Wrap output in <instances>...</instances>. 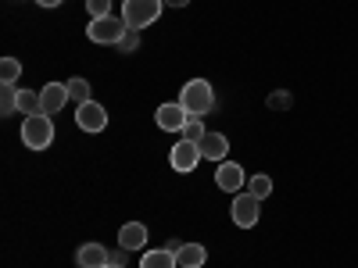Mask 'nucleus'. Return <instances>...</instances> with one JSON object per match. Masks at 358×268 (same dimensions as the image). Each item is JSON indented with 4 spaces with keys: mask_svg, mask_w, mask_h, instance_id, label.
<instances>
[{
    "mask_svg": "<svg viewBox=\"0 0 358 268\" xmlns=\"http://www.w3.org/2000/svg\"><path fill=\"white\" fill-rule=\"evenodd\" d=\"M169 161H172L176 172H194L197 161H201V147L194 140H179L172 151H169Z\"/></svg>",
    "mask_w": 358,
    "mask_h": 268,
    "instance_id": "obj_8",
    "label": "nucleus"
},
{
    "mask_svg": "<svg viewBox=\"0 0 358 268\" xmlns=\"http://www.w3.org/2000/svg\"><path fill=\"white\" fill-rule=\"evenodd\" d=\"M248 193H255L258 200H265L268 193H273V179H268V175H251V186H248Z\"/></svg>",
    "mask_w": 358,
    "mask_h": 268,
    "instance_id": "obj_21",
    "label": "nucleus"
},
{
    "mask_svg": "<svg viewBox=\"0 0 358 268\" xmlns=\"http://www.w3.org/2000/svg\"><path fill=\"white\" fill-rule=\"evenodd\" d=\"M126 33H129V25H126V18H122V15L90 18V25H86V36L94 40V43H104V47H118Z\"/></svg>",
    "mask_w": 358,
    "mask_h": 268,
    "instance_id": "obj_2",
    "label": "nucleus"
},
{
    "mask_svg": "<svg viewBox=\"0 0 358 268\" xmlns=\"http://www.w3.org/2000/svg\"><path fill=\"white\" fill-rule=\"evenodd\" d=\"M36 4H40V8H57L62 0H36Z\"/></svg>",
    "mask_w": 358,
    "mask_h": 268,
    "instance_id": "obj_27",
    "label": "nucleus"
},
{
    "mask_svg": "<svg viewBox=\"0 0 358 268\" xmlns=\"http://www.w3.org/2000/svg\"><path fill=\"white\" fill-rule=\"evenodd\" d=\"M18 111V86H0V114Z\"/></svg>",
    "mask_w": 358,
    "mask_h": 268,
    "instance_id": "obj_18",
    "label": "nucleus"
},
{
    "mask_svg": "<svg viewBox=\"0 0 358 268\" xmlns=\"http://www.w3.org/2000/svg\"><path fill=\"white\" fill-rule=\"evenodd\" d=\"M22 143L29 147V151H47V147L54 143V122L50 114H29L22 122Z\"/></svg>",
    "mask_w": 358,
    "mask_h": 268,
    "instance_id": "obj_3",
    "label": "nucleus"
},
{
    "mask_svg": "<svg viewBox=\"0 0 358 268\" xmlns=\"http://www.w3.org/2000/svg\"><path fill=\"white\" fill-rule=\"evenodd\" d=\"M190 0H165V8H187Z\"/></svg>",
    "mask_w": 358,
    "mask_h": 268,
    "instance_id": "obj_26",
    "label": "nucleus"
},
{
    "mask_svg": "<svg viewBox=\"0 0 358 268\" xmlns=\"http://www.w3.org/2000/svg\"><path fill=\"white\" fill-rule=\"evenodd\" d=\"M76 126L83 133H104L108 129V107L97 104V100H86L76 107Z\"/></svg>",
    "mask_w": 358,
    "mask_h": 268,
    "instance_id": "obj_5",
    "label": "nucleus"
},
{
    "mask_svg": "<svg viewBox=\"0 0 358 268\" xmlns=\"http://www.w3.org/2000/svg\"><path fill=\"white\" fill-rule=\"evenodd\" d=\"M258 204H262V200H258L255 193H236V197H233V222L241 225V229H255V225H258V215H262Z\"/></svg>",
    "mask_w": 358,
    "mask_h": 268,
    "instance_id": "obj_7",
    "label": "nucleus"
},
{
    "mask_svg": "<svg viewBox=\"0 0 358 268\" xmlns=\"http://www.w3.org/2000/svg\"><path fill=\"white\" fill-rule=\"evenodd\" d=\"M126 254H129V251H115L111 261H115V265H126Z\"/></svg>",
    "mask_w": 358,
    "mask_h": 268,
    "instance_id": "obj_25",
    "label": "nucleus"
},
{
    "mask_svg": "<svg viewBox=\"0 0 358 268\" xmlns=\"http://www.w3.org/2000/svg\"><path fill=\"white\" fill-rule=\"evenodd\" d=\"M248 183V175H244V165H236V161H219L215 168V186L222 193H241Z\"/></svg>",
    "mask_w": 358,
    "mask_h": 268,
    "instance_id": "obj_6",
    "label": "nucleus"
},
{
    "mask_svg": "<svg viewBox=\"0 0 358 268\" xmlns=\"http://www.w3.org/2000/svg\"><path fill=\"white\" fill-rule=\"evenodd\" d=\"M179 104L187 107V114L204 118L208 111L215 107V89H212V82H208V79H190L183 89H179Z\"/></svg>",
    "mask_w": 358,
    "mask_h": 268,
    "instance_id": "obj_1",
    "label": "nucleus"
},
{
    "mask_svg": "<svg viewBox=\"0 0 358 268\" xmlns=\"http://www.w3.org/2000/svg\"><path fill=\"white\" fill-rule=\"evenodd\" d=\"M18 111L29 118V114H43V100L40 94H33V89H18Z\"/></svg>",
    "mask_w": 358,
    "mask_h": 268,
    "instance_id": "obj_16",
    "label": "nucleus"
},
{
    "mask_svg": "<svg viewBox=\"0 0 358 268\" xmlns=\"http://www.w3.org/2000/svg\"><path fill=\"white\" fill-rule=\"evenodd\" d=\"M104 268H126V265H115V261H108V265H104Z\"/></svg>",
    "mask_w": 358,
    "mask_h": 268,
    "instance_id": "obj_28",
    "label": "nucleus"
},
{
    "mask_svg": "<svg viewBox=\"0 0 358 268\" xmlns=\"http://www.w3.org/2000/svg\"><path fill=\"white\" fill-rule=\"evenodd\" d=\"M18 79H22V61L18 57H4L0 61V86H18Z\"/></svg>",
    "mask_w": 358,
    "mask_h": 268,
    "instance_id": "obj_17",
    "label": "nucleus"
},
{
    "mask_svg": "<svg viewBox=\"0 0 358 268\" xmlns=\"http://www.w3.org/2000/svg\"><path fill=\"white\" fill-rule=\"evenodd\" d=\"M294 104V97L290 94H268V107H276V111H287Z\"/></svg>",
    "mask_w": 358,
    "mask_h": 268,
    "instance_id": "obj_24",
    "label": "nucleus"
},
{
    "mask_svg": "<svg viewBox=\"0 0 358 268\" xmlns=\"http://www.w3.org/2000/svg\"><path fill=\"white\" fill-rule=\"evenodd\" d=\"M118 50H122V54H133V50H140V33H136V29H129V33L122 36V43H118Z\"/></svg>",
    "mask_w": 358,
    "mask_h": 268,
    "instance_id": "obj_23",
    "label": "nucleus"
},
{
    "mask_svg": "<svg viewBox=\"0 0 358 268\" xmlns=\"http://www.w3.org/2000/svg\"><path fill=\"white\" fill-rule=\"evenodd\" d=\"M40 100H43V114H57L72 97H69V82H47L43 89H40Z\"/></svg>",
    "mask_w": 358,
    "mask_h": 268,
    "instance_id": "obj_10",
    "label": "nucleus"
},
{
    "mask_svg": "<svg viewBox=\"0 0 358 268\" xmlns=\"http://www.w3.org/2000/svg\"><path fill=\"white\" fill-rule=\"evenodd\" d=\"M176 261H179V268H201L208 261V251L201 244H183L176 251Z\"/></svg>",
    "mask_w": 358,
    "mask_h": 268,
    "instance_id": "obj_14",
    "label": "nucleus"
},
{
    "mask_svg": "<svg viewBox=\"0 0 358 268\" xmlns=\"http://www.w3.org/2000/svg\"><path fill=\"white\" fill-rule=\"evenodd\" d=\"M162 8H165V0H122V18H126L129 29L140 33V29H147L151 22H158Z\"/></svg>",
    "mask_w": 358,
    "mask_h": 268,
    "instance_id": "obj_4",
    "label": "nucleus"
},
{
    "mask_svg": "<svg viewBox=\"0 0 358 268\" xmlns=\"http://www.w3.org/2000/svg\"><path fill=\"white\" fill-rule=\"evenodd\" d=\"M108 261H111V254H108L104 244H83L76 251V265L79 268H104Z\"/></svg>",
    "mask_w": 358,
    "mask_h": 268,
    "instance_id": "obj_11",
    "label": "nucleus"
},
{
    "mask_svg": "<svg viewBox=\"0 0 358 268\" xmlns=\"http://www.w3.org/2000/svg\"><path fill=\"white\" fill-rule=\"evenodd\" d=\"M197 147H201V158L215 161V165H219V161H226V154H229V140H226L222 133H208Z\"/></svg>",
    "mask_w": 358,
    "mask_h": 268,
    "instance_id": "obj_13",
    "label": "nucleus"
},
{
    "mask_svg": "<svg viewBox=\"0 0 358 268\" xmlns=\"http://www.w3.org/2000/svg\"><path fill=\"white\" fill-rule=\"evenodd\" d=\"M187 107L183 104H162L158 111H155V122H158V129H165V133H183V126H187Z\"/></svg>",
    "mask_w": 358,
    "mask_h": 268,
    "instance_id": "obj_9",
    "label": "nucleus"
},
{
    "mask_svg": "<svg viewBox=\"0 0 358 268\" xmlns=\"http://www.w3.org/2000/svg\"><path fill=\"white\" fill-rule=\"evenodd\" d=\"M143 244H147V225L143 222H126L118 229V247L122 251H143Z\"/></svg>",
    "mask_w": 358,
    "mask_h": 268,
    "instance_id": "obj_12",
    "label": "nucleus"
},
{
    "mask_svg": "<svg viewBox=\"0 0 358 268\" xmlns=\"http://www.w3.org/2000/svg\"><path fill=\"white\" fill-rule=\"evenodd\" d=\"M208 136V129H204V118H187V126H183V140H194V143H201Z\"/></svg>",
    "mask_w": 358,
    "mask_h": 268,
    "instance_id": "obj_20",
    "label": "nucleus"
},
{
    "mask_svg": "<svg viewBox=\"0 0 358 268\" xmlns=\"http://www.w3.org/2000/svg\"><path fill=\"white\" fill-rule=\"evenodd\" d=\"M86 11H90V18H104V15H111V0H86Z\"/></svg>",
    "mask_w": 358,
    "mask_h": 268,
    "instance_id": "obj_22",
    "label": "nucleus"
},
{
    "mask_svg": "<svg viewBox=\"0 0 358 268\" xmlns=\"http://www.w3.org/2000/svg\"><path fill=\"white\" fill-rule=\"evenodd\" d=\"M140 268H179V261L169 247H162V251H147L140 258Z\"/></svg>",
    "mask_w": 358,
    "mask_h": 268,
    "instance_id": "obj_15",
    "label": "nucleus"
},
{
    "mask_svg": "<svg viewBox=\"0 0 358 268\" xmlns=\"http://www.w3.org/2000/svg\"><path fill=\"white\" fill-rule=\"evenodd\" d=\"M69 97L76 100V107H79V104H86V100H94V97H90V82H86V79H79V75H76V79H69Z\"/></svg>",
    "mask_w": 358,
    "mask_h": 268,
    "instance_id": "obj_19",
    "label": "nucleus"
}]
</instances>
